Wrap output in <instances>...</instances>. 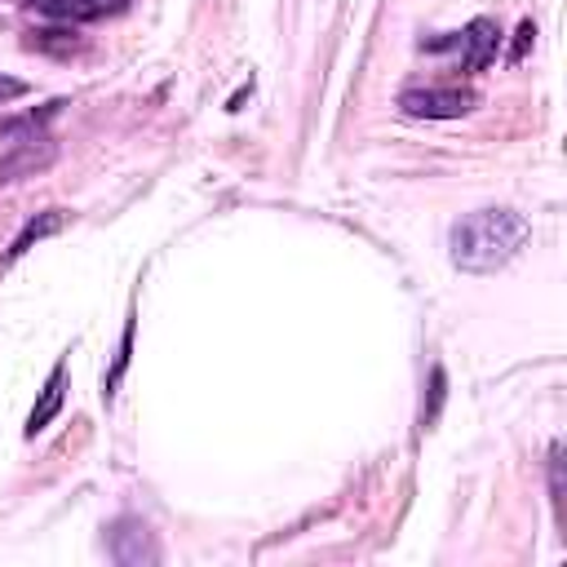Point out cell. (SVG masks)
Returning <instances> with one entry per match:
<instances>
[{
	"mask_svg": "<svg viewBox=\"0 0 567 567\" xmlns=\"http://www.w3.org/2000/svg\"><path fill=\"white\" fill-rule=\"evenodd\" d=\"M532 239V222L514 208H479V213H466L452 235H448V248H452V266L470 270V275H492L501 266H510L523 244Z\"/></svg>",
	"mask_w": 567,
	"mask_h": 567,
	"instance_id": "cell-1",
	"label": "cell"
},
{
	"mask_svg": "<svg viewBox=\"0 0 567 567\" xmlns=\"http://www.w3.org/2000/svg\"><path fill=\"white\" fill-rule=\"evenodd\" d=\"M479 107V98L470 94V89H439V85H430V89H408V94H399V111L404 116H413V120H461V116H470Z\"/></svg>",
	"mask_w": 567,
	"mask_h": 567,
	"instance_id": "cell-2",
	"label": "cell"
},
{
	"mask_svg": "<svg viewBox=\"0 0 567 567\" xmlns=\"http://www.w3.org/2000/svg\"><path fill=\"white\" fill-rule=\"evenodd\" d=\"M58 160V147L50 138H28L19 142L10 156H0V186L6 182H19V178H36L41 169H50Z\"/></svg>",
	"mask_w": 567,
	"mask_h": 567,
	"instance_id": "cell-3",
	"label": "cell"
},
{
	"mask_svg": "<svg viewBox=\"0 0 567 567\" xmlns=\"http://www.w3.org/2000/svg\"><path fill=\"white\" fill-rule=\"evenodd\" d=\"M496 50H501V28L492 19H474L461 36V72H470V76L483 72L496 58Z\"/></svg>",
	"mask_w": 567,
	"mask_h": 567,
	"instance_id": "cell-4",
	"label": "cell"
},
{
	"mask_svg": "<svg viewBox=\"0 0 567 567\" xmlns=\"http://www.w3.org/2000/svg\"><path fill=\"white\" fill-rule=\"evenodd\" d=\"M111 554H116V563H156V558H160L151 532H147L142 523H133V518L116 523V532H111Z\"/></svg>",
	"mask_w": 567,
	"mask_h": 567,
	"instance_id": "cell-5",
	"label": "cell"
},
{
	"mask_svg": "<svg viewBox=\"0 0 567 567\" xmlns=\"http://www.w3.org/2000/svg\"><path fill=\"white\" fill-rule=\"evenodd\" d=\"M63 391H67V364H58V368L50 373V382H45V391H41L36 408L28 413V426H23V435H28V439H36L41 430H50V421H54V417H58V408H63Z\"/></svg>",
	"mask_w": 567,
	"mask_h": 567,
	"instance_id": "cell-6",
	"label": "cell"
},
{
	"mask_svg": "<svg viewBox=\"0 0 567 567\" xmlns=\"http://www.w3.org/2000/svg\"><path fill=\"white\" fill-rule=\"evenodd\" d=\"M63 226H67V217H63L58 208H45L41 217H32V222H28L23 231H19V239L10 244V253H6V266H14L19 257H28V253H32V248H36L41 239H50V235H58Z\"/></svg>",
	"mask_w": 567,
	"mask_h": 567,
	"instance_id": "cell-7",
	"label": "cell"
},
{
	"mask_svg": "<svg viewBox=\"0 0 567 567\" xmlns=\"http://www.w3.org/2000/svg\"><path fill=\"white\" fill-rule=\"evenodd\" d=\"M129 355H133V320L125 324V338H120V355H116V364H111V373H107V399H116V386H120V377H125V368H129Z\"/></svg>",
	"mask_w": 567,
	"mask_h": 567,
	"instance_id": "cell-8",
	"label": "cell"
},
{
	"mask_svg": "<svg viewBox=\"0 0 567 567\" xmlns=\"http://www.w3.org/2000/svg\"><path fill=\"white\" fill-rule=\"evenodd\" d=\"M443 395H448V373L443 368H430V404L421 408V426H435V417L443 408Z\"/></svg>",
	"mask_w": 567,
	"mask_h": 567,
	"instance_id": "cell-9",
	"label": "cell"
},
{
	"mask_svg": "<svg viewBox=\"0 0 567 567\" xmlns=\"http://www.w3.org/2000/svg\"><path fill=\"white\" fill-rule=\"evenodd\" d=\"M532 41H536V28H532V23H518V41H514L510 63H523V58H527V50H532Z\"/></svg>",
	"mask_w": 567,
	"mask_h": 567,
	"instance_id": "cell-10",
	"label": "cell"
},
{
	"mask_svg": "<svg viewBox=\"0 0 567 567\" xmlns=\"http://www.w3.org/2000/svg\"><path fill=\"white\" fill-rule=\"evenodd\" d=\"M28 94V81H14V76H0V103L6 98H23Z\"/></svg>",
	"mask_w": 567,
	"mask_h": 567,
	"instance_id": "cell-11",
	"label": "cell"
}]
</instances>
